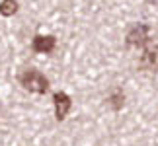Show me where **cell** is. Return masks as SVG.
Segmentation results:
<instances>
[{"mask_svg": "<svg viewBox=\"0 0 158 146\" xmlns=\"http://www.w3.org/2000/svg\"><path fill=\"white\" fill-rule=\"evenodd\" d=\"M57 47V39L53 35H35L31 41V49L35 53H53Z\"/></svg>", "mask_w": 158, "mask_h": 146, "instance_id": "277c9868", "label": "cell"}, {"mask_svg": "<svg viewBox=\"0 0 158 146\" xmlns=\"http://www.w3.org/2000/svg\"><path fill=\"white\" fill-rule=\"evenodd\" d=\"M123 103H125V95L123 92H115L107 97V105L113 109V111H119L121 107H123Z\"/></svg>", "mask_w": 158, "mask_h": 146, "instance_id": "5b68a950", "label": "cell"}, {"mask_svg": "<svg viewBox=\"0 0 158 146\" xmlns=\"http://www.w3.org/2000/svg\"><path fill=\"white\" fill-rule=\"evenodd\" d=\"M16 12H18V2L16 0H2V4H0V14L10 18V16H14Z\"/></svg>", "mask_w": 158, "mask_h": 146, "instance_id": "8992f818", "label": "cell"}, {"mask_svg": "<svg viewBox=\"0 0 158 146\" xmlns=\"http://www.w3.org/2000/svg\"><path fill=\"white\" fill-rule=\"evenodd\" d=\"M20 84L35 94H45L49 90V80L39 70H26L23 74H20Z\"/></svg>", "mask_w": 158, "mask_h": 146, "instance_id": "6da1fadb", "label": "cell"}, {"mask_svg": "<svg viewBox=\"0 0 158 146\" xmlns=\"http://www.w3.org/2000/svg\"><path fill=\"white\" fill-rule=\"evenodd\" d=\"M53 103H55V117L59 121H63L66 117V113L70 111L72 99L64 92H57V94H53Z\"/></svg>", "mask_w": 158, "mask_h": 146, "instance_id": "7a4b0ae2", "label": "cell"}, {"mask_svg": "<svg viewBox=\"0 0 158 146\" xmlns=\"http://www.w3.org/2000/svg\"><path fill=\"white\" fill-rule=\"evenodd\" d=\"M147 39H148V26H144V23H137L127 33V43L133 47H143L147 43Z\"/></svg>", "mask_w": 158, "mask_h": 146, "instance_id": "3957f363", "label": "cell"}]
</instances>
